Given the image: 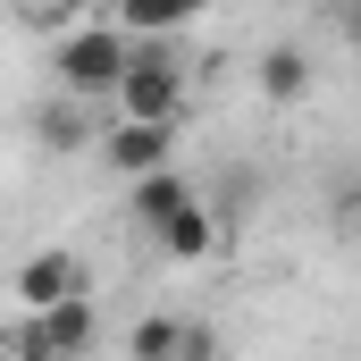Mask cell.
<instances>
[{"label":"cell","instance_id":"30bf717a","mask_svg":"<svg viewBox=\"0 0 361 361\" xmlns=\"http://www.w3.org/2000/svg\"><path fill=\"white\" fill-rule=\"evenodd\" d=\"M135 353H143V361L185 353V328H177V319H143V328H135Z\"/></svg>","mask_w":361,"mask_h":361},{"label":"cell","instance_id":"9c48e42d","mask_svg":"<svg viewBox=\"0 0 361 361\" xmlns=\"http://www.w3.org/2000/svg\"><path fill=\"white\" fill-rule=\"evenodd\" d=\"M34 143H42V152H85V109H76V92L42 101V118H34Z\"/></svg>","mask_w":361,"mask_h":361},{"label":"cell","instance_id":"52a82bcc","mask_svg":"<svg viewBox=\"0 0 361 361\" xmlns=\"http://www.w3.org/2000/svg\"><path fill=\"white\" fill-rule=\"evenodd\" d=\"M202 8H210V0H118V25H126V34H177Z\"/></svg>","mask_w":361,"mask_h":361},{"label":"cell","instance_id":"6da1fadb","mask_svg":"<svg viewBox=\"0 0 361 361\" xmlns=\"http://www.w3.org/2000/svg\"><path fill=\"white\" fill-rule=\"evenodd\" d=\"M126 59H135V34L126 25H68L51 42V68H59V85L76 92V101H109L118 76H126Z\"/></svg>","mask_w":361,"mask_h":361},{"label":"cell","instance_id":"ba28073f","mask_svg":"<svg viewBox=\"0 0 361 361\" xmlns=\"http://www.w3.org/2000/svg\"><path fill=\"white\" fill-rule=\"evenodd\" d=\"M261 92H269V101H302V92H311V59H302L294 42H269V51H261Z\"/></svg>","mask_w":361,"mask_h":361},{"label":"cell","instance_id":"7a4b0ae2","mask_svg":"<svg viewBox=\"0 0 361 361\" xmlns=\"http://www.w3.org/2000/svg\"><path fill=\"white\" fill-rule=\"evenodd\" d=\"M118 118H169L177 126L185 109V59L169 51V34H135V59H126V76H118Z\"/></svg>","mask_w":361,"mask_h":361},{"label":"cell","instance_id":"277c9868","mask_svg":"<svg viewBox=\"0 0 361 361\" xmlns=\"http://www.w3.org/2000/svg\"><path fill=\"white\" fill-rule=\"evenodd\" d=\"M101 160H109L118 177L160 169V160H169V118H118V126L101 135Z\"/></svg>","mask_w":361,"mask_h":361},{"label":"cell","instance_id":"3957f363","mask_svg":"<svg viewBox=\"0 0 361 361\" xmlns=\"http://www.w3.org/2000/svg\"><path fill=\"white\" fill-rule=\"evenodd\" d=\"M8 294H17L25 311H51V302H68V294H85V261H76V252H34L25 269L8 277Z\"/></svg>","mask_w":361,"mask_h":361},{"label":"cell","instance_id":"7c38bea8","mask_svg":"<svg viewBox=\"0 0 361 361\" xmlns=\"http://www.w3.org/2000/svg\"><path fill=\"white\" fill-rule=\"evenodd\" d=\"M0 8H17V17H34V8H42V0H0Z\"/></svg>","mask_w":361,"mask_h":361},{"label":"cell","instance_id":"5b68a950","mask_svg":"<svg viewBox=\"0 0 361 361\" xmlns=\"http://www.w3.org/2000/svg\"><path fill=\"white\" fill-rule=\"evenodd\" d=\"M185 202H193V185H185L169 160H160V169H143V177H126V219H135V227H152V235L177 219Z\"/></svg>","mask_w":361,"mask_h":361},{"label":"cell","instance_id":"8fae6325","mask_svg":"<svg viewBox=\"0 0 361 361\" xmlns=\"http://www.w3.org/2000/svg\"><path fill=\"white\" fill-rule=\"evenodd\" d=\"M328 17H336V42L361 51V0H328Z\"/></svg>","mask_w":361,"mask_h":361},{"label":"cell","instance_id":"8992f818","mask_svg":"<svg viewBox=\"0 0 361 361\" xmlns=\"http://www.w3.org/2000/svg\"><path fill=\"white\" fill-rule=\"evenodd\" d=\"M210 244H219V219H210V210H202V193H193L177 219L160 227V252H169V261H202Z\"/></svg>","mask_w":361,"mask_h":361}]
</instances>
